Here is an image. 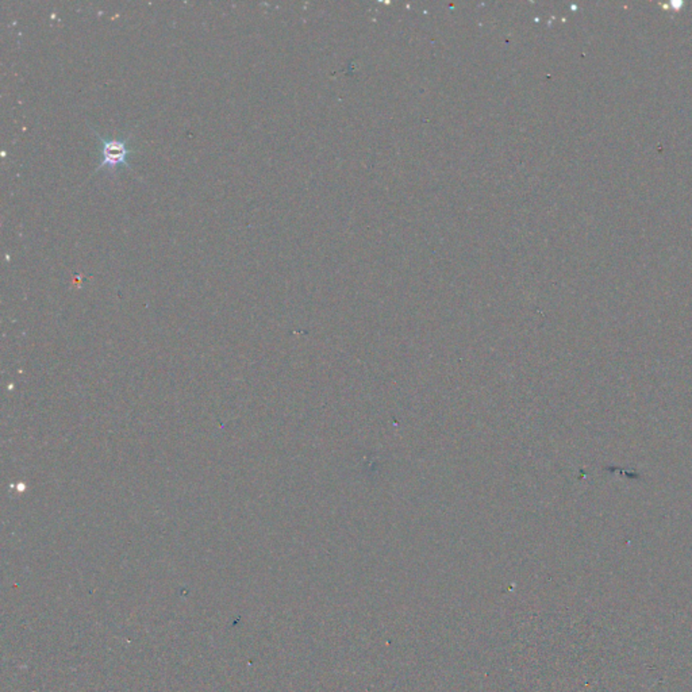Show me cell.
<instances>
[{
    "instance_id": "obj_1",
    "label": "cell",
    "mask_w": 692,
    "mask_h": 692,
    "mask_svg": "<svg viewBox=\"0 0 692 692\" xmlns=\"http://www.w3.org/2000/svg\"><path fill=\"white\" fill-rule=\"evenodd\" d=\"M96 137L99 138V141L101 144V161L98 166H96L95 173L101 169H109L111 173H116L118 166H126L130 168V164L127 163V158L130 155L137 152V150L130 148L129 140L130 137L125 138H105L103 135L99 134L98 130L93 129Z\"/></svg>"
}]
</instances>
